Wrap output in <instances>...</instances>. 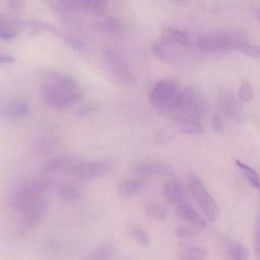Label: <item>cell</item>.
<instances>
[{"instance_id":"6da1fadb","label":"cell","mask_w":260,"mask_h":260,"mask_svg":"<svg viewBox=\"0 0 260 260\" xmlns=\"http://www.w3.org/2000/svg\"><path fill=\"white\" fill-rule=\"evenodd\" d=\"M162 113L177 124L187 121L201 122L206 113L205 99L197 89L186 88L162 108Z\"/></svg>"},{"instance_id":"7a4b0ae2","label":"cell","mask_w":260,"mask_h":260,"mask_svg":"<svg viewBox=\"0 0 260 260\" xmlns=\"http://www.w3.org/2000/svg\"><path fill=\"white\" fill-rule=\"evenodd\" d=\"M41 95L46 104L57 109L70 107L82 98L79 87H66L57 82L45 84L41 89Z\"/></svg>"},{"instance_id":"3957f363","label":"cell","mask_w":260,"mask_h":260,"mask_svg":"<svg viewBox=\"0 0 260 260\" xmlns=\"http://www.w3.org/2000/svg\"><path fill=\"white\" fill-rule=\"evenodd\" d=\"M189 187L193 197L199 204L202 212L211 222H216L220 217V210L216 202L213 200L203 182L196 176L189 177Z\"/></svg>"},{"instance_id":"277c9868","label":"cell","mask_w":260,"mask_h":260,"mask_svg":"<svg viewBox=\"0 0 260 260\" xmlns=\"http://www.w3.org/2000/svg\"><path fill=\"white\" fill-rule=\"evenodd\" d=\"M243 40L228 34L201 35L196 40V47L204 52H221L238 50Z\"/></svg>"},{"instance_id":"5b68a950","label":"cell","mask_w":260,"mask_h":260,"mask_svg":"<svg viewBox=\"0 0 260 260\" xmlns=\"http://www.w3.org/2000/svg\"><path fill=\"white\" fill-rule=\"evenodd\" d=\"M178 93V86L172 80H161L151 89L149 102L155 108H165Z\"/></svg>"},{"instance_id":"8992f818","label":"cell","mask_w":260,"mask_h":260,"mask_svg":"<svg viewBox=\"0 0 260 260\" xmlns=\"http://www.w3.org/2000/svg\"><path fill=\"white\" fill-rule=\"evenodd\" d=\"M104 59L106 64L109 66L110 70L114 76L124 84H131L134 82V77L129 71L126 63L119 56L117 52L112 49H107L104 51Z\"/></svg>"},{"instance_id":"52a82bcc","label":"cell","mask_w":260,"mask_h":260,"mask_svg":"<svg viewBox=\"0 0 260 260\" xmlns=\"http://www.w3.org/2000/svg\"><path fill=\"white\" fill-rule=\"evenodd\" d=\"M113 168L109 160H89L76 164L73 166V172L81 179L89 180L105 176Z\"/></svg>"},{"instance_id":"ba28073f","label":"cell","mask_w":260,"mask_h":260,"mask_svg":"<svg viewBox=\"0 0 260 260\" xmlns=\"http://www.w3.org/2000/svg\"><path fill=\"white\" fill-rule=\"evenodd\" d=\"M47 210L46 201L41 196L29 200L19 208L25 224L32 226L39 223Z\"/></svg>"},{"instance_id":"9c48e42d","label":"cell","mask_w":260,"mask_h":260,"mask_svg":"<svg viewBox=\"0 0 260 260\" xmlns=\"http://www.w3.org/2000/svg\"><path fill=\"white\" fill-rule=\"evenodd\" d=\"M134 174L137 176H171L174 175L173 168L159 160H140L133 169Z\"/></svg>"},{"instance_id":"30bf717a","label":"cell","mask_w":260,"mask_h":260,"mask_svg":"<svg viewBox=\"0 0 260 260\" xmlns=\"http://www.w3.org/2000/svg\"><path fill=\"white\" fill-rule=\"evenodd\" d=\"M176 214L183 220L191 223L196 230H203L206 225L204 218L189 204L180 203L176 208Z\"/></svg>"},{"instance_id":"8fae6325","label":"cell","mask_w":260,"mask_h":260,"mask_svg":"<svg viewBox=\"0 0 260 260\" xmlns=\"http://www.w3.org/2000/svg\"><path fill=\"white\" fill-rule=\"evenodd\" d=\"M161 192L165 199H167V201L171 204L183 203L185 199V191L182 185L175 180H170L166 182L162 186Z\"/></svg>"},{"instance_id":"7c38bea8","label":"cell","mask_w":260,"mask_h":260,"mask_svg":"<svg viewBox=\"0 0 260 260\" xmlns=\"http://www.w3.org/2000/svg\"><path fill=\"white\" fill-rule=\"evenodd\" d=\"M159 40L162 44H177L180 46H186L189 43V38L184 31L172 27H166L161 31Z\"/></svg>"},{"instance_id":"4fadbf2b","label":"cell","mask_w":260,"mask_h":260,"mask_svg":"<svg viewBox=\"0 0 260 260\" xmlns=\"http://www.w3.org/2000/svg\"><path fill=\"white\" fill-rule=\"evenodd\" d=\"M29 112V105L24 100H14L4 109V116L9 119H19Z\"/></svg>"},{"instance_id":"5bb4252c","label":"cell","mask_w":260,"mask_h":260,"mask_svg":"<svg viewBox=\"0 0 260 260\" xmlns=\"http://www.w3.org/2000/svg\"><path fill=\"white\" fill-rule=\"evenodd\" d=\"M218 107L222 115L231 120L237 115V104L232 94L229 92H221L218 95Z\"/></svg>"},{"instance_id":"9a60e30c","label":"cell","mask_w":260,"mask_h":260,"mask_svg":"<svg viewBox=\"0 0 260 260\" xmlns=\"http://www.w3.org/2000/svg\"><path fill=\"white\" fill-rule=\"evenodd\" d=\"M206 256V251L200 246L186 244L181 250L179 260H202Z\"/></svg>"},{"instance_id":"2e32d148","label":"cell","mask_w":260,"mask_h":260,"mask_svg":"<svg viewBox=\"0 0 260 260\" xmlns=\"http://www.w3.org/2000/svg\"><path fill=\"white\" fill-rule=\"evenodd\" d=\"M116 253L113 243L106 242L98 246L86 260H110Z\"/></svg>"},{"instance_id":"e0dca14e","label":"cell","mask_w":260,"mask_h":260,"mask_svg":"<svg viewBox=\"0 0 260 260\" xmlns=\"http://www.w3.org/2000/svg\"><path fill=\"white\" fill-rule=\"evenodd\" d=\"M140 188H141L140 181H138L134 178H130V179H126V180L122 181L118 185L117 191L121 197L127 198V197H131L134 194H136L140 190Z\"/></svg>"},{"instance_id":"ac0fdd59","label":"cell","mask_w":260,"mask_h":260,"mask_svg":"<svg viewBox=\"0 0 260 260\" xmlns=\"http://www.w3.org/2000/svg\"><path fill=\"white\" fill-rule=\"evenodd\" d=\"M228 252L233 260H249L248 249L238 241L230 240L228 242Z\"/></svg>"},{"instance_id":"d6986e66","label":"cell","mask_w":260,"mask_h":260,"mask_svg":"<svg viewBox=\"0 0 260 260\" xmlns=\"http://www.w3.org/2000/svg\"><path fill=\"white\" fill-rule=\"evenodd\" d=\"M236 165L237 167L241 170L243 176L246 178V180L255 188H260V178L258 176V174L256 173V171L251 168L250 166L245 165L244 162L240 161L239 159L236 160Z\"/></svg>"},{"instance_id":"ffe728a7","label":"cell","mask_w":260,"mask_h":260,"mask_svg":"<svg viewBox=\"0 0 260 260\" xmlns=\"http://www.w3.org/2000/svg\"><path fill=\"white\" fill-rule=\"evenodd\" d=\"M102 29L109 35H118L123 30L122 21L114 16L105 18L101 23Z\"/></svg>"},{"instance_id":"44dd1931","label":"cell","mask_w":260,"mask_h":260,"mask_svg":"<svg viewBox=\"0 0 260 260\" xmlns=\"http://www.w3.org/2000/svg\"><path fill=\"white\" fill-rule=\"evenodd\" d=\"M129 235L131 239L141 247H148L150 245V238L148 234L140 226L133 225L129 229Z\"/></svg>"},{"instance_id":"7402d4cb","label":"cell","mask_w":260,"mask_h":260,"mask_svg":"<svg viewBox=\"0 0 260 260\" xmlns=\"http://www.w3.org/2000/svg\"><path fill=\"white\" fill-rule=\"evenodd\" d=\"M253 96H254V91L251 83L248 80L243 79L240 83L239 90H238V101L241 104L245 105L250 103L253 100Z\"/></svg>"},{"instance_id":"603a6c76","label":"cell","mask_w":260,"mask_h":260,"mask_svg":"<svg viewBox=\"0 0 260 260\" xmlns=\"http://www.w3.org/2000/svg\"><path fill=\"white\" fill-rule=\"evenodd\" d=\"M144 212L156 219H165L167 217L166 208L156 202H147L144 205Z\"/></svg>"},{"instance_id":"cb8c5ba5","label":"cell","mask_w":260,"mask_h":260,"mask_svg":"<svg viewBox=\"0 0 260 260\" xmlns=\"http://www.w3.org/2000/svg\"><path fill=\"white\" fill-rule=\"evenodd\" d=\"M109 0H86V10H89L95 14L103 15L108 8Z\"/></svg>"},{"instance_id":"d4e9b609","label":"cell","mask_w":260,"mask_h":260,"mask_svg":"<svg viewBox=\"0 0 260 260\" xmlns=\"http://www.w3.org/2000/svg\"><path fill=\"white\" fill-rule=\"evenodd\" d=\"M238 51L252 58H260V46L258 45H253L245 41H242L238 48Z\"/></svg>"},{"instance_id":"484cf974","label":"cell","mask_w":260,"mask_h":260,"mask_svg":"<svg viewBox=\"0 0 260 260\" xmlns=\"http://www.w3.org/2000/svg\"><path fill=\"white\" fill-rule=\"evenodd\" d=\"M60 195L63 199L73 201V200H77L79 198L80 193H79V191L76 187L71 186V185H67V186H63L61 188Z\"/></svg>"},{"instance_id":"4316f807","label":"cell","mask_w":260,"mask_h":260,"mask_svg":"<svg viewBox=\"0 0 260 260\" xmlns=\"http://www.w3.org/2000/svg\"><path fill=\"white\" fill-rule=\"evenodd\" d=\"M254 253L255 259L260 260V211L257 214L254 229Z\"/></svg>"},{"instance_id":"83f0119b","label":"cell","mask_w":260,"mask_h":260,"mask_svg":"<svg viewBox=\"0 0 260 260\" xmlns=\"http://www.w3.org/2000/svg\"><path fill=\"white\" fill-rule=\"evenodd\" d=\"M16 37V32L3 20H0V39L9 41Z\"/></svg>"},{"instance_id":"f1b7e54d","label":"cell","mask_w":260,"mask_h":260,"mask_svg":"<svg viewBox=\"0 0 260 260\" xmlns=\"http://www.w3.org/2000/svg\"><path fill=\"white\" fill-rule=\"evenodd\" d=\"M70 165V160H68L67 158H55L53 160H51L50 162H48V169L49 170H53V171H59V170H64L66 169L68 166Z\"/></svg>"},{"instance_id":"f546056e","label":"cell","mask_w":260,"mask_h":260,"mask_svg":"<svg viewBox=\"0 0 260 260\" xmlns=\"http://www.w3.org/2000/svg\"><path fill=\"white\" fill-rule=\"evenodd\" d=\"M174 234L181 239H190L196 236V233L187 226H178L174 230Z\"/></svg>"},{"instance_id":"4dcf8cb0","label":"cell","mask_w":260,"mask_h":260,"mask_svg":"<svg viewBox=\"0 0 260 260\" xmlns=\"http://www.w3.org/2000/svg\"><path fill=\"white\" fill-rule=\"evenodd\" d=\"M64 42H65L69 47H71L72 49L77 50V51H83L84 48H85L84 45H83V43H82L80 40H78V39H76V38H74V37H71V36H65Z\"/></svg>"},{"instance_id":"1f68e13d","label":"cell","mask_w":260,"mask_h":260,"mask_svg":"<svg viewBox=\"0 0 260 260\" xmlns=\"http://www.w3.org/2000/svg\"><path fill=\"white\" fill-rule=\"evenodd\" d=\"M211 126H212V129L214 132H216L218 134H221L223 132V123H222V120L219 115L215 114L212 116Z\"/></svg>"},{"instance_id":"d6a6232c","label":"cell","mask_w":260,"mask_h":260,"mask_svg":"<svg viewBox=\"0 0 260 260\" xmlns=\"http://www.w3.org/2000/svg\"><path fill=\"white\" fill-rule=\"evenodd\" d=\"M24 0H8V5L12 10H21L24 7Z\"/></svg>"},{"instance_id":"836d02e7","label":"cell","mask_w":260,"mask_h":260,"mask_svg":"<svg viewBox=\"0 0 260 260\" xmlns=\"http://www.w3.org/2000/svg\"><path fill=\"white\" fill-rule=\"evenodd\" d=\"M57 1L60 3V5H62L66 9H75V8H77L75 0H57Z\"/></svg>"},{"instance_id":"e575fe53","label":"cell","mask_w":260,"mask_h":260,"mask_svg":"<svg viewBox=\"0 0 260 260\" xmlns=\"http://www.w3.org/2000/svg\"><path fill=\"white\" fill-rule=\"evenodd\" d=\"M14 62V57L7 54H0V64H10Z\"/></svg>"},{"instance_id":"d590c367","label":"cell","mask_w":260,"mask_h":260,"mask_svg":"<svg viewBox=\"0 0 260 260\" xmlns=\"http://www.w3.org/2000/svg\"><path fill=\"white\" fill-rule=\"evenodd\" d=\"M259 21H260V14H259Z\"/></svg>"}]
</instances>
